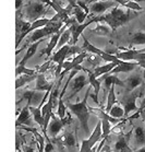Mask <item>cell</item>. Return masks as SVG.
Instances as JSON below:
<instances>
[{
    "label": "cell",
    "mask_w": 145,
    "mask_h": 152,
    "mask_svg": "<svg viewBox=\"0 0 145 152\" xmlns=\"http://www.w3.org/2000/svg\"><path fill=\"white\" fill-rule=\"evenodd\" d=\"M138 15V12L132 11L130 9L122 7V6H117V7L110 9V12L107 14H103L99 17H93L94 21L96 23H106L109 28L112 30V32L116 31L118 28L123 26L127 23H129L132 19H134Z\"/></svg>",
    "instance_id": "1"
},
{
    "label": "cell",
    "mask_w": 145,
    "mask_h": 152,
    "mask_svg": "<svg viewBox=\"0 0 145 152\" xmlns=\"http://www.w3.org/2000/svg\"><path fill=\"white\" fill-rule=\"evenodd\" d=\"M65 24H66V23L59 18L58 14H55V15L50 19L49 23L46 25V26H44V28H38V30H36V31H34L33 33H31V34L28 35V39H26V42H25L24 46L21 47L20 49H17V52H15V54L17 55L19 53L22 52V50L24 48H26L28 45H31V44H33L35 42L39 41V39H43V38L47 37V36H51V35L55 34V33H58V32L60 31V28Z\"/></svg>",
    "instance_id": "2"
},
{
    "label": "cell",
    "mask_w": 145,
    "mask_h": 152,
    "mask_svg": "<svg viewBox=\"0 0 145 152\" xmlns=\"http://www.w3.org/2000/svg\"><path fill=\"white\" fill-rule=\"evenodd\" d=\"M91 90H92V86H90L86 93H85L84 100H82L79 103H70V102L66 103L67 108H69L71 113L73 115H75V117L79 119L80 124H81V127L83 128V130L85 132L86 135H91L90 127H88V119H90L91 116V112L90 108H88V105H87V99H88Z\"/></svg>",
    "instance_id": "3"
},
{
    "label": "cell",
    "mask_w": 145,
    "mask_h": 152,
    "mask_svg": "<svg viewBox=\"0 0 145 152\" xmlns=\"http://www.w3.org/2000/svg\"><path fill=\"white\" fill-rule=\"evenodd\" d=\"M46 13H47V9L44 6V2H41V1H39V2L38 1L28 2V4H25L23 7L22 12H20L21 17L30 23H33L34 21L43 18Z\"/></svg>",
    "instance_id": "4"
},
{
    "label": "cell",
    "mask_w": 145,
    "mask_h": 152,
    "mask_svg": "<svg viewBox=\"0 0 145 152\" xmlns=\"http://www.w3.org/2000/svg\"><path fill=\"white\" fill-rule=\"evenodd\" d=\"M94 22H95V21H94V18L90 17L84 23L80 24V23H78V21L75 20V18L70 17L66 22L67 24L70 26V28H71V39H70L69 45L70 46L75 45L76 43H78V41H79V37L82 35L83 31H84L88 25L94 23Z\"/></svg>",
    "instance_id": "5"
},
{
    "label": "cell",
    "mask_w": 145,
    "mask_h": 152,
    "mask_svg": "<svg viewBox=\"0 0 145 152\" xmlns=\"http://www.w3.org/2000/svg\"><path fill=\"white\" fill-rule=\"evenodd\" d=\"M45 96V93L44 92H41V91H36L34 90H23L21 92V94L17 97V105L22 102V101H26V105L28 106H35L38 107L41 102L43 101Z\"/></svg>",
    "instance_id": "6"
},
{
    "label": "cell",
    "mask_w": 145,
    "mask_h": 152,
    "mask_svg": "<svg viewBox=\"0 0 145 152\" xmlns=\"http://www.w3.org/2000/svg\"><path fill=\"white\" fill-rule=\"evenodd\" d=\"M143 93L142 90L135 91L133 90L132 92H128V94H125L122 100H121V105L124 110V116H128L134 111H138V106H136V99L140 97Z\"/></svg>",
    "instance_id": "7"
},
{
    "label": "cell",
    "mask_w": 145,
    "mask_h": 152,
    "mask_svg": "<svg viewBox=\"0 0 145 152\" xmlns=\"http://www.w3.org/2000/svg\"><path fill=\"white\" fill-rule=\"evenodd\" d=\"M99 140H102V124H100V121L97 123L96 127L94 129V132L90 135V137L87 139H84L82 141L80 152H93L94 145H96Z\"/></svg>",
    "instance_id": "8"
},
{
    "label": "cell",
    "mask_w": 145,
    "mask_h": 152,
    "mask_svg": "<svg viewBox=\"0 0 145 152\" xmlns=\"http://www.w3.org/2000/svg\"><path fill=\"white\" fill-rule=\"evenodd\" d=\"M90 86V80L87 77V73H81L79 76L74 77L71 82L69 83L70 88V94L66 97V100H71L72 97H74L76 94L79 93L80 91L82 90L84 86Z\"/></svg>",
    "instance_id": "9"
},
{
    "label": "cell",
    "mask_w": 145,
    "mask_h": 152,
    "mask_svg": "<svg viewBox=\"0 0 145 152\" xmlns=\"http://www.w3.org/2000/svg\"><path fill=\"white\" fill-rule=\"evenodd\" d=\"M116 57L124 61H135L145 60V48L143 49H124L122 52H118L115 54Z\"/></svg>",
    "instance_id": "10"
},
{
    "label": "cell",
    "mask_w": 145,
    "mask_h": 152,
    "mask_svg": "<svg viewBox=\"0 0 145 152\" xmlns=\"http://www.w3.org/2000/svg\"><path fill=\"white\" fill-rule=\"evenodd\" d=\"M119 4L115 1H110V0H106V1H97L94 4H91L88 7V12L91 14V17H99L105 14V12L108 9H112V8L117 7Z\"/></svg>",
    "instance_id": "11"
},
{
    "label": "cell",
    "mask_w": 145,
    "mask_h": 152,
    "mask_svg": "<svg viewBox=\"0 0 145 152\" xmlns=\"http://www.w3.org/2000/svg\"><path fill=\"white\" fill-rule=\"evenodd\" d=\"M70 121H71V117H65L63 119H60L59 117H57V116H55V115L52 114L51 119L49 121L47 134H49L50 137L55 138V137H57V136L60 134V132L63 129V127H65Z\"/></svg>",
    "instance_id": "12"
},
{
    "label": "cell",
    "mask_w": 145,
    "mask_h": 152,
    "mask_svg": "<svg viewBox=\"0 0 145 152\" xmlns=\"http://www.w3.org/2000/svg\"><path fill=\"white\" fill-rule=\"evenodd\" d=\"M32 114L31 112H30V106L28 105H25L22 110H21L20 114L17 115V121H15V126L17 128H19L22 125H25V126H28V127H34V123L33 121L34 119H32Z\"/></svg>",
    "instance_id": "13"
},
{
    "label": "cell",
    "mask_w": 145,
    "mask_h": 152,
    "mask_svg": "<svg viewBox=\"0 0 145 152\" xmlns=\"http://www.w3.org/2000/svg\"><path fill=\"white\" fill-rule=\"evenodd\" d=\"M67 28H69V25L66 23V24L60 28V31H59L58 33H55V34H52L51 36H50V41H49L48 45H47V47H46V48L41 52V54H46V56H47L48 58H49V57H51L54 49L57 47V45H58V42H59V38H60V35H61V33L65 31Z\"/></svg>",
    "instance_id": "14"
},
{
    "label": "cell",
    "mask_w": 145,
    "mask_h": 152,
    "mask_svg": "<svg viewBox=\"0 0 145 152\" xmlns=\"http://www.w3.org/2000/svg\"><path fill=\"white\" fill-rule=\"evenodd\" d=\"M56 82H50L45 73H37L36 77V86L35 90L41 91V92H46V91H51Z\"/></svg>",
    "instance_id": "15"
},
{
    "label": "cell",
    "mask_w": 145,
    "mask_h": 152,
    "mask_svg": "<svg viewBox=\"0 0 145 152\" xmlns=\"http://www.w3.org/2000/svg\"><path fill=\"white\" fill-rule=\"evenodd\" d=\"M100 81H103L104 86H105V89L106 90L109 91L111 86H121V88H124L125 89V84H124V81L123 80L119 79L116 75H110V73H107V75H105V76L100 77L98 78Z\"/></svg>",
    "instance_id": "16"
},
{
    "label": "cell",
    "mask_w": 145,
    "mask_h": 152,
    "mask_svg": "<svg viewBox=\"0 0 145 152\" xmlns=\"http://www.w3.org/2000/svg\"><path fill=\"white\" fill-rule=\"evenodd\" d=\"M124 84H125V90L128 92H132L133 90L138 89V86H141L144 84V79L140 73H135L132 75L128 78V79L123 80Z\"/></svg>",
    "instance_id": "17"
},
{
    "label": "cell",
    "mask_w": 145,
    "mask_h": 152,
    "mask_svg": "<svg viewBox=\"0 0 145 152\" xmlns=\"http://www.w3.org/2000/svg\"><path fill=\"white\" fill-rule=\"evenodd\" d=\"M138 66V62L135 61H124L121 60L120 64L117 65L114 69L111 70L110 75H117V73H122V72H131L136 68Z\"/></svg>",
    "instance_id": "18"
},
{
    "label": "cell",
    "mask_w": 145,
    "mask_h": 152,
    "mask_svg": "<svg viewBox=\"0 0 145 152\" xmlns=\"http://www.w3.org/2000/svg\"><path fill=\"white\" fill-rule=\"evenodd\" d=\"M84 72L87 73V77H88V80H90V86L94 89V96L93 100L96 102L97 104H99V101H98V94H99L100 91V86H102V81L99 79H96L93 75V71L88 69H85Z\"/></svg>",
    "instance_id": "19"
},
{
    "label": "cell",
    "mask_w": 145,
    "mask_h": 152,
    "mask_svg": "<svg viewBox=\"0 0 145 152\" xmlns=\"http://www.w3.org/2000/svg\"><path fill=\"white\" fill-rule=\"evenodd\" d=\"M103 61H104V60L102 59V57H100V56L94 55V54H88V53H87L86 58L84 59L82 66L84 67L85 69L94 70L96 67L100 66Z\"/></svg>",
    "instance_id": "20"
},
{
    "label": "cell",
    "mask_w": 145,
    "mask_h": 152,
    "mask_svg": "<svg viewBox=\"0 0 145 152\" xmlns=\"http://www.w3.org/2000/svg\"><path fill=\"white\" fill-rule=\"evenodd\" d=\"M44 41H45V38L39 39V41L35 42V43H33V44H31V45H28V49H26V53H25V55L23 56V58L21 59V61L17 64V66H25V65H26V62H28V60H30V59H31L32 57L35 55V54H36L39 44H41V42H44Z\"/></svg>",
    "instance_id": "21"
},
{
    "label": "cell",
    "mask_w": 145,
    "mask_h": 152,
    "mask_svg": "<svg viewBox=\"0 0 145 152\" xmlns=\"http://www.w3.org/2000/svg\"><path fill=\"white\" fill-rule=\"evenodd\" d=\"M70 15H71V17H74V18H75V20L78 21V23L82 24V23H84V22L86 21L88 13H86L85 11L83 10L82 8L80 7L79 4H75L72 7L71 11H70Z\"/></svg>",
    "instance_id": "22"
},
{
    "label": "cell",
    "mask_w": 145,
    "mask_h": 152,
    "mask_svg": "<svg viewBox=\"0 0 145 152\" xmlns=\"http://www.w3.org/2000/svg\"><path fill=\"white\" fill-rule=\"evenodd\" d=\"M60 141L65 147L69 149H73L78 147V140H76V137L74 136L72 132H66L63 134L61 138H60Z\"/></svg>",
    "instance_id": "23"
},
{
    "label": "cell",
    "mask_w": 145,
    "mask_h": 152,
    "mask_svg": "<svg viewBox=\"0 0 145 152\" xmlns=\"http://www.w3.org/2000/svg\"><path fill=\"white\" fill-rule=\"evenodd\" d=\"M82 38H83V47L82 48H83L84 52L88 53V54L98 55V56H100V57L106 54V50H103V49H100V48H98V47H96V46H94L86 37H84V36H83Z\"/></svg>",
    "instance_id": "24"
},
{
    "label": "cell",
    "mask_w": 145,
    "mask_h": 152,
    "mask_svg": "<svg viewBox=\"0 0 145 152\" xmlns=\"http://www.w3.org/2000/svg\"><path fill=\"white\" fill-rule=\"evenodd\" d=\"M116 66H117L116 64L107 62V64H105V65H100V66L96 67V68H95L94 70H92V71H93L94 77H95L96 79H98V78H100V77H103V76H105V75L109 73Z\"/></svg>",
    "instance_id": "25"
},
{
    "label": "cell",
    "mask_w": 145,
    "mask_h": 152,
    "mask_svg": "<svg viewBox=\"0 0 145 152\" xmlns=\"http://www.w3.org/2000/svg\"><path fill=\"white\" fill-rule=\"evenodd\" d=\"M133 140L136 147L145 145V129L140 125L133 129Z\"/></svg>",
    "instance_id": "26"
},
{
    "label": "cell",
    "mask_w": 145,
    "mask_h": 152,
    "mask_svg": "<svg viewBox=\"0 0 145 152\" xmlns=\"http://www.w3.org/2000/svg\"><path fill=\"white\" fill-rule=\"evenodd\" d=\"M36 77H37V75H35V76L21 75V76L17 77V79H15V90H20L21 88H23L25 84L32 82L33 80H36Z\"/></svg>",
    "instance_id": "27"
},
{
    "label": "cell",
    "mask_w": 145,
    "mask_h": 152,
    "mask_svg": "<svg viewBox=\"0 0 145 152\" xmlns=\"http://www.w3.org/2000/svg\"><path fill=\"white\" fill-rule=\"evenodd\" d=\"M30 112H31L32 116H33L34 121L41 126V129H43V127H44V117L41 115V108L35 106H30Z\"/></svg>",
    "instance_id": "28"
},
{
    "label": "cell",
    "mask_w": 145,
    "mask_h": 152,
    "mask_svg": "<svg viewBox=\"0 0 145 152\" xmlns=\"http://www.w3.org/2000/svg\"><path fill=\"white\" fill-rule=\"evenodd\" d=\"M130 45H145V33L144 32H134L131 34L130 37Z\"/></svg>",
    "instance_id": "29"
},
{
    "label": "cell",
    "mask_w": 145,
    "mask_h": 152,
    "mask_svg": "<svg viewBox=\"0 0 145 152\" xmlns=\"http://www.w3.org/2000/svg\"><path fill=\"white\" fill-rule=\"evenodd\" d=\"M131 132H129V135H130ZM127 136V135H121L119 138H118V140L116 141V143H115V150L117 152H121L122 150H124V149L129 148V137L130 136Z\"/></svg>",
    "instance_id": "30"
},
{
    "label": "cell",
    "mask_w": 145,
    "mask_h": 152,
    "mask_svg": "<svg viewBox=\"0 0 145 152\" xmlns=\"http://www.w3.org/2000/svg\"><path fill=\"white\" fill-rule=\"evenodd\" d=\"M116 103H118V102L117 97H116V93H115V86H111L110 89H109V92H108L107 103H106V107H105V112L108 114L109 111L111 110V107L114 106Z\"/></svg>",
    "instance_id": "31"
},
{
    "label": "cell",
    "mask_w": 145,
    "mask_h": 152,
    "mask_svg": "<svg viewBox=\"0 0 145 152\" xmlns=\"http://www.w3.org/2000/svg\"><path fill=\"white\" fill-rule=\"evenodd\" d=\"M108 114L110 115L111 117L118 118V119H124V110L122 105L120 103H116L114 106L111 107V110L109 111Z\"/></svg>",
    "instance_id": "32"
},
{
    "label": "cell",
    "mask_w": 145,
    "mask_h": 152,
    "mask_svg": "<svg viewBox=\"0 0 145 152\" xmlns=\"http://www.w3.org/2000/svg\"><path fill=\"white\" fill-rule=\"evenodd\" d=\"M70 39H71V28H70V26H69V28H67L65 31L62 32L61 35H60V38H59V42H58V45H57L58 49L61 48L62 46L69 45Z\"/></svg>",
    "instance_id": "33"
},
{
    "label": "cell",
    "mask_w": 145,
    "mask_h": 152,
    "mask_svg": "<svg viewBox=\"0 0 145 152\" xmlns=\"http://www.w3.org/2000/svg\"><path fill=\"white\" fill-rule=\"evenodd\" d=\"M111 30L109 26H108L106 23H98L97 26L93 30V33L94 34H97V35H100V36H106V35H109L111 34Z\"/></svg>",
    "instance_id": "34"
},
{
    "label": "cell",
    "mask_w": 145,
    "mask_h": 152,
    "mask_svg": "<svg viewBox=\"0 0 145 152\" xmlns=\"http://www.w3.org/2000/svg\"><path fill=\"white\" fill-rule=\"evenodd\" d=\"M100 124H102V140L103 139H106L109 135V132H111V124L108 119H105V118H102L100 119Z\"/></svg>",
    "instance_id": "35"
},
{
    "label": "cell",
    "mask_w": 145,
    "mask_h": 152,
    "mask_svg": "<svg viewBox=\"0 0 145 152\" xmlns=\"http://www.w3.org/2000/svg\"><path fill=\"white\" fill-rule=\"evenodd\" d=\"M21 75H28V76H35L37 75L36 69H28L25 66H17L15 67V77H19Z\"/></svg>",
    "instance_id": "36"
},
{
    "label": "cell",
    "mask_w": 145,
    "mask_h": 152,
    "mask_svg": "<svg viewBox=\"0 0 145 152\" xmlns=\"http://www.w3.org/2000/svg\"><path fill=\"white\" fill-rule=\"evenodd\" d=\"M44 152H55L54 150V145H52L51 141L49 139H46V143L44 147Z\"/></svg>",
    "instance_id": "37"
},
{
    "label": "cell",
    "mask_w": 145,
    "mask_h": 152,
    "mask_svg": "<svg viewBox=\"0 0 145 152\" xmlns=\"http://www.w3.org/2000/svg\"><path fill=\"white\" fill-rule=\"evenodd\" d=\"M23 6V0H15V9L17 10H20V8Z\"/></svg>",
    "instance_id": "38"
},
{
    "label": "cell",
    "mask_w": 145,
    "mask_h": 152,
    "mask_svg": "<svg viewBox=\"0 0 145 152\" xmlns=\"http://www.w3.org/2000/svg\"><path fill=\"white\" fill-rule=\"evenodd\" d=\"M22 148H23V151L24 152H35L34 149L32 148V147H28V145H22Z\"/></svg>",
    "instance_id": "39"
},
{
    "label": "cell",
    "mask_w": 145,
    "mask_h": 152,
    "mask_svg": "<svg viewBox=\"0 0 145 152\" xmlns=\"http://www.w3.org/2000/svg\"><path fill=\"white\" fill-rule=\"evenodd\" d=\"M138 66L142 67L143 69H145V60H140V61H138Z\"/></svg>",
    "instance_id": "40"
},
{
    "label": "cell",
    "mask_w": 145,
    "mask_h": 152,
    "mask_svg": "<svg viewBox=\"0 0 145 152\" xmlns=\"http://www.w3.org/2000/svg\"><path fill=\"white\" fill-rule=\"evenodd\" d=\"M136 152H145V145H143V147H141L140 149H138Z\"/></svg>",
    "instance_id": "41"
},
{
    "label": "cell",
    "mask_w": 145,
    "mask_h": 152,
    "mask_svg": "<svg viewBox=\"0 0 145 152\" xmlns=\"http://www.w3.org/2000/svg\"><path fill=\"white\" fill-rule=\"evenodd\" d=\"M121 152H133V151H132V149L130 148V147H129V148H127V149H124V150H122Z\"/></svg>",
    "instance_id": "42"
},
{
    "label": "cell",
    "mask_w": 145,
    "mask_h": 152,
    "mask_svg": "<svg viewBox=\"0 0 145 152\" xmlns=\"http://www.w3.org/2000/svg\"><path fill=\"white\" fill-rule=\"evenodd\" d=\"M144 17H145V11H144Z\"/></svg>",
    "instance_id": "43"
},
{
    "label": "cell",
    "mask_w": 145,
    "mask_h": 152,
    "mask_svg": "<svg viewBox=\"0 0 145 152\" xmlns=\"http://www.w3.org/2000/svg\"><path fill=\"white\" fill-rule=\"evenodd\" d=\"M50 1H54V0H50Z\"/></svg>",
    "instance_id": "44"
}]
</instances>
